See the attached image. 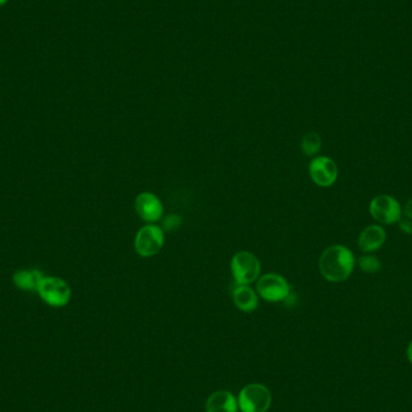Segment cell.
Instances as JSON below:
<instances>
[{
  "instance_id": "obj_3",
  "label": "cell",
  "mask_w": 412,
  "mask_h": 412,
  "mask_svg": "<svg viewBox=\"0 0 412 412\" xmlns=\"http://www.w3.org/2000/svg\"><path fill=\"white\" fill-rule=\"evenodd\" d=\"M37 293L42 302L52 307H65L72 299V288L67 281L57 276H45L42 278Z\"/></svg>"
},
{
  "instance_id": "obj_16",
  "label": "cell",
  "mask_w": 412,
  "mask_h": 412,
  "mask_svg": "<svg viewBox=\"0 0 412 412\" xmlns=\"http://www.w3.org/2000/svg\"><path fill=\"white\" fill-rule=\"evenodd\" d=\"M181 217H179L177 214H169L168 217L165 219V228L167 231H173L181 226Z\"/></svg>"
},
{
  "instance_id": "obj_8",
  "label": "cell",
  "mask_w": 412,
  "mask_h": 412,
  "mask_svg": "<svg viewBox=\"0 0 412 412\" xmlns=\"http://www.w3.org/2000/svg\"><path fill=\"white\" fill-rule=\"evenodd\" d=\"M309 174L316 185L328 188L337 182L339 169L330 157L318 156L310 162Z\"/></svg>"
},
{
  "instance_id": "obj_4",
  "label": "cell",
  "mask_w": 412,
  "mask_h": 412,
  "mask_svg": "<svg viewBox=\"0 0 412 412\" xmlns=\"http://www.w3.org/2000/svg\"><path fill=\"white\" fill-rule=\"evenodd\" d=\"M271 393L261 383H251L240 391L238 406L243 412H266L271 405Z\"/></svg>"
},
{
  "instance_id": "obj_6",
  "label": "cell",
  "mask_w": 412,
  "mask_h": 412,
  "mask_svg": "<svg viewBox=\"0 0 412 412\" xmlns=\"http://www.w3.org/2000/svg\"><path fill=\"white\" fill-rule=\"evenodd\" d=\"M165 245V231L155 224L143 226L135 236L136 253L141 257H153L160 252Z\"/></svg>"
},
{
  "instance_id": "obj_20",
  "label": "cell",
  "mask_w": 412,
  "mask_h": 412,
  "mask_svg": "<svg viewBox=\"0 0 412 412\" xmlns=\"http://www.w3.org/2000/svg\"><path fill=\"white\" fill-rule=\"evenodd\" d=\"M8 0H0V6H4L8 3Z\"/></svg>"
},
{
  "instance_id": "obj_18",
  "label": "cell",
  "mask_w": 412,
  "mask_h": 412,
  "mask_svg": "<svg viewBox=\"0 0 412 412\" xmlns=\"http://www.w3.org/2000/svg\"><path fill=\"white\" fill-rule=\"evenodd\" d=\"M403 214H404L405 219H411L412 221V198L405 204Z\"/></svg>"
},
{
  "instance_id": "obj_1",
  "label": "cell",
  "mask_w": 412,
  "mask_h": 412,
  "mask_svg": "<svg viewBox=\"0 0 412 412\" xmlns=\"http://www.w3.org/2000/svg\"><path fill=\"white\" fill-rule=\"evenodd\" d=\"M357 261L354 252L344 245H333L320 257V271L327 281L344 282L352 275Z\"/></svg>"
},
{
  "instance_id": "obj_10",
  "label": "cell",
  "mask_w": 412,
  "mask_h": 412,
  "mask_svg": "<svg viewBox=\"0 0 412 412\" xmlns=\"http://www.w3.org/2000/svg\"><path fill=\"white\" fill-rule=\"evenodd\" d=\"M135 210L143 221L153 223L162 219L165 209L156 194L143 192L135 199Z\"/></svg>"
},
{
  "instance_id": "obj_13",
  "label": "cell",
  "mask_w": 412,
  "mask_h": 412,
  "mask_svg": "<svg viewBox=\"0 0 412 412\" xmlns=\"http://www.w3.org/2000/svg\"><path fill=\"white\" fill-rule=\"evenodd\" d=\"M233 302L239 310L252 312L258 307V297L248 285H238L233 290Z\"/></svg>"
},
{
  "instance_id": "obj_11",
  "label": "cell",
  "mask_w": 412,
  "mask_h": 412,
  "mask_svg": "<svg viewBox=\"0 0 412 412\" xmlns=\"http://www.w3.org/2000/svg\"><path fill=\"white\" fill-rule=\"evenodd\" d=\"M206 412H236L238 399L228 391L214 392L205 405Z\"/></svg>"
},
{
  "instance_id": "obj_15",
  "label": "cell",
  "mask_w": 412,
  "mask_h": 412,
  "mask_svg": "<svg viewBox=\"0 0 412 412\" xmlns=\"http://www.w3.org/2000/svg\"><path fill=\"white\" fill-rule=\"evenodd\" d=\"M357 265L363 273H378L380 270L382 269V263L376 256H373L371 253H364L357 259Z\"/></svg>"
},
{
  "instance_id": "obj_12",
  "label": "cell",
  "mask_w": 412,
  "mask_h": 412,
  "mask_svg": "<svg viewBox=\"0 0 412 412\" xmlns=\"http://www.w3.org/2000/svg\"><path fill=\"white\" fill-rule=\"evenodd\" d=\"M45 275L39 269L17 270L13 275V282L18 290L37 292L39 285Z\"/></svg>"
},
{
  "instance_id": "obj_9",
  "label": "cell",
  "mask_w": 412,
  "mask_h": 412,
  "mask_svg": "<svg viewBox=\"0 0 412 412\" xmlns=\"http://www.w3.org/2000/svg\"><path fill=\"white\" fill-rule=\"evenodd\" d=\"M387 240V233L379 223L369 224L358 236V247L363 253H374L383 247Z\"/></svg>"
},
{
  "instance_id": "obj_2",
  "label": "cell",
  "mask_w": 412,
  "mask_h": 412,
  "mask_svg": "<svg viewBox=\"0 0 412 412\" xmlns=\"http://www.w3.org/2000/svg\"><path fill=\"white\" fill-rule=\"evenodd\" d=\"M369 214L381 226H391L403 219V206L390 194H379L371 199Z\"/></svg>"
},
{
  "instance_id": "obj_19",
  "label": "cell",
  "mask_w": 412,
  "mask_h": 412,
  "mask_svg": "<svg viewBox=\"0 0 412 412\" xmlns=\"http://www.w3.org/2000/svg\"><path fill=\"white\" fill-rule=\"evenodd\" d=\"M406 354H408V362L411 363L412 364V340L410 341V344H408V351H406Z\"/></svg>"
},
{
  "instance_id": "obj_7",
  "label": "cell",
  "mask_w": 412,
  "mask_h": 412,
  "mask_svg": "<svg viewBox=\"0 0 412 412\" xmlns=\"http://www.w3.org/2000/svg\"><path fill=\"white\" fill-rule=\"evenodd\" d=\"M257 290L262 298L271 303L286 300L290 295V283L278 273H265L257 283Z\"/></svg>"
},
{
  "instance_id": "obj_17",
  "label": "cell",
  "mask_w": 412,
  "mask_h": 412,
  "mask_svg": "<svg viewBox=\"0 0 412 412\" xmlns=\"http://www.w3.org/2000/svg\"><path fill=\"white\" fill-rule=\"evenodd\" d=\"M399 229L401 233H404L406 236H411L412 234V221L411 219H400L399 222Z\"/></svg>"
},
{
  "instance_id": "obj_5",
  "label": "cell",
  "mask_w": 412,
  "mask_h": 412,
  "mask_svg": "<svg viewBox=\"0 0 412 412\" xmlns=\"http://www.w3.org/2000/svg\"><path fill=\"white\" fill-rule=\"evenodd\" d=\"M231 269L238 285H250L261 273V262L253 253L241 251L233 257Z\"/></svg>"
},
{
  "instance_id": "obj_14",
  "label": "cell",
  "mask_w": 412,
  "mask_h": 412,
  "mask_svg": "<svg viewBox=\"0 0 412 412\" xmlns=\"http://www.w3.org/2000/svg\"><path fill=\"white\" fill-rule=\"evenodd\" d=\"M322 139L315 131H310L302 140V151L307 157H314L320 152Z\"/></svg>"
}]
</instances>
